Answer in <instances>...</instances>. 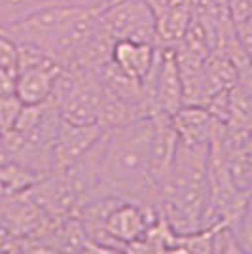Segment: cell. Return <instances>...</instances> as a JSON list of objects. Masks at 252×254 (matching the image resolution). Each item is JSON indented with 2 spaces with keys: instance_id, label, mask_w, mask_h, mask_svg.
Here are the masks:
<instances>
[{
  "instance_id": "obj_7",
  "label": "cell",
  "mask_w": 252,
  "mask_h": 254,
  "mask_svg": "<svg viewBox=\"0 0 252 254\" xmlns=\"http://www.w3.org/2000/svg\"><path fill=\"white\" fill-rule=\"evenodd\" d=\"M171 122L177 129L180 142L184 144H210V140L216 137V133L224 126L209 112L207 106H193L184 105L180 110H177Z\"/></svg>"
},
{
  "instance_id": "obj_14",
  "label": "cell",
  "mask_w": 252,
  "mask_h": 254,
  "mask_svg": "<svg viewBox=\"0 0 252 254\" xmlns=\"http://www.w3.org/2000/svg\"><path fill=\"white\" fill-rule=\"evenodd\" d=\"M235 34H237L239 42L243 44V48L249 52V55H252V17L243 23H237Z\"/></svg>"
},
{
  "instance_id": "obj_15",
  "label": "cell",
  "mask_w": 252,
  "mask_h": 254,
  "mask_svg": "<svg viewBox=\"0 0 252 254\" xmlns=\"http://www.w3.org/2000/svg\"><path fill=\"white\" fill-rule=\"evenodd\" d=\"M15 80H17L15 72H10L6 68H0V97L13 95L15 93Z\"/></svg>"
},
{
  "instance_id": "obj_6",
  "label": "cell",
  "mask_w": 252,
  "mask_h": 254,
  "mask_svg": "<svg viewBox=\"0 0 252 254\" xmlns=\"http://www.w3.org/2000/svg\"><path fill=\"white\" fill-rule=\"evenodd\" d=\"M152 116V137H150V171L154 182L158 184L163 195V186L169 179V173L173 167V161L179 150L180 138L177 129L167 114H150Z\"/></svg>"
},
{
  "instance_id": "obj_10",
  "label": "cell",
  "mask_w": 252,
  "mask_h": 254,
  "mask_svg": "<svg viewBox=\"0 0 252 254\" xmlns=\"http://www.w3.org/2000/svg\"><path fill=\"white\" fill-rule=\"evenodd\" d=\"M231 233L235 235V239L239 241L245 251H249L252 254V190L249 191L247 203L243 207L241 214L237 218V222L230 228Z\"/></svg>"
},
{
  "instance_id": "obj_9",
  "label": "cell",
  "mask_w": 252,
  "mask_h": 254,
  "mask_svg": "<svg viewBox=\"0 0 252 254\" xmlns=\"http://www.w3.org/2000/svg\"><path fill=\"white\" fill-rule=\"evenodd\" d=\"M156 55H158L156 44L116 40L114 48H112V63L120 66L129 76L144 82L156 63Z\"/></svg>"
},
{
  "instance_id": "obj_16",
  "label": "cell",
  "mask_w": 252,
  "mask_h": 254,
  "mask_svg": "<svg viewBox=\"0 0 252 254\" xmlns=\"http://www.w3.org/2000/svg\"><path fill=\"white\" fill-rule=\"evenodd\" d=\"M10 163H13V154L8 140L4 138V135H0V167H6Z\"/></svg>"
},
{
  "instance_id": "obj_8",
  "label": "cell",
  "mask_w": 252,
  "mask_h": 254,
  "mask_svg": "<svg viewBox=\"0 0 252 254\" xmlns=\"http://www.w3.org/2000/svg\"><path fill=\"white\" fill-rule=\"evenodd\" d=\"M63 64L52 61L36 68L17 72L15 80V95L23 105H44L52 97L57 78L63 72Z\"/></svg>"
},
{
  "instance_id": "obj_5",
  "label": "cell",
  "mask_w": 252,
  "mask_h": 254,
  "mask_svg": "<svg viewBox=\"0 0 252 254\" xmlns=\"http://www.w3.org/2000/svg\"><path fill=\"white\" fill-rule=\"evenodd\" d=\"M106 131L99 124L93 126H76L64 122L59 116L55 142H53V171H61L80 159L85 152L93 148L103 138Z\"/></svg>"
},
{
  "instance_id": "obj_4",
  "label": "cell",
  "mask_w": 252,
  "mask_h": 254,
  "mask_svg": "<svg viewBox=\"0 0 252 254\" xmlns=\"http://www.w3.org/2000/svg\"><path fill=\"white\" fill-rule=\"evenodd\" d=\"M161 207L138 201H120L108 214L105 232L108 237L126 249V245L140 239L158 220Z\"/></svg>"
},
{
  "instance_id": "obj_12",
  "label": "cell",
  "mask_w": 252,
  "mask_h": 254,
  "mask_svg": "<svg viewBox=\"0 0 252 254\" xmlns=\"http://www.w3.org/2000/svg\"><path fill=\"white\" fill-rule=\"evenodd\" d=\"M17 61H19L17 42L8 34L0 32V68H6L17 74Z\"/></svg>"
},
{
  "instance_id": "obj_2",
  "label": "cell",
  "mask_w": 252,
  "mask_h": 254,
  "mask_svg": "<svg viewBox=\"0 0 252 254\" xmlns=\"http://www.w3.org/2000/svg\"><path fill=\"white\" fill-rule=\"evenodd\" d=\"M209 150L210 144L193 146L179 142L161 195V211L177 233L205 228L210 195Z\"/></svg>"
},
{
  "instance_id": "obj_3",
  "label": "cell",
  "mask_w": 252,
  "mask_h": 254,
  "mask_svg": "<svg viewBox=\"0 0 252 254\" xmlns=\"http://www.w3.org/2000/svg\"><path fill=\"white\" fill-rule=\"evenodd\" d=\"M99 29L112 40L158 42L156 15L146 0H110L101 6Z\"/></svg>"
},
{
  "instance_id": "obj_13",
  "label": "cell",
  "mask_w": 252,
  "mask_h": 254,
  "mask_svg": "<svg viewBox=\"0 0 252 254\" xmlns=\"http://www.w3.org/2000/svg\"><path fill=\"white\" fill-rule=\"evenodd\" d=\"M220 254H251V253L245 251L241 245H239V241L235 239V235L231 233V230L224 228L220 239Z\"/></svg>"
},
{
  "instance_id": "obj_1",
  "label": "cell",
  "mask_w": 252,
  "mask_h": 254,
  "mask_svg": "<svg viewBox=\"0 0 252 254\" xmlns=\"http://www.w3.org/2000/svg\"><path fill=\"white\" fill-rule=\"evenodd\" d=\"M150 137L152 116L106 131L101 180L93 197H118L161 207V190L150 171Z\"/></svg>"
},
{
  "instance_id": "obj_11",
  "label": "cell",
  "mask_w": 252,
  "mask_h": 254,
  "mask_svg": "<svg viewBox=\"0 0 252 254\" xmlns=\"http://www.w3.org/2000/svg\"><path fill=\"white\" fill-rule=\"evenodd\" d=\"M21 110L23 103L15 93L0 97V133H8L15 127Z\"/></svg>"
}]
</instances>
